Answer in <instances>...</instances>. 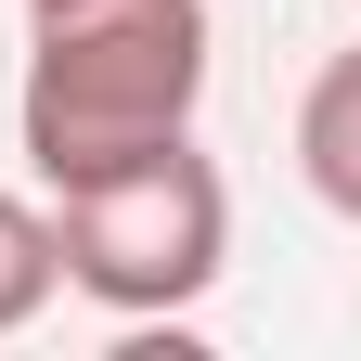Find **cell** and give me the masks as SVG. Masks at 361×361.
<instances>
[{"label":"cell","instance_id":"obj_1","mask_svg":"<svg viewBox=\"0 0 361 361\" xmlns=\"http://www.w3.org/2000/svg\"><path fill=\"white\" fill-rule=\"evenodd\" d=\"M207 104V0H26V168L39 194L104 155H142Z\"/></svg>","mask_w":361,"mask_h":361},{"label":"cell","instance_id":"obj_2","mask_svg":"<svg viewBox=\"0 0 361 361\" xmlns=\"http://www.w3.org/2000/svg\"><path fill=\"white\" fill-rule=\"evenodd\" d=\"M52 245H65V284L116 323H155V310H194L233 258V194L219 168L194 155V129H168L142 155H104L52 180Z\"/></svg>","mask_w":361,"mask_h":361},{"label":"cell","instance_id":"obj_3","mask_svg":"<svg viewBox=\"0 0 361 361\" xmlns=\"http://www.w3.org/2000/svg\"><path fill=\"white\" fill-rule=\"evenodd\" d=\"M297 180L336 219H361V52H336L323 78L297 90Z\"/></svg>","mask_w":361,"mask_h":361},{"label":"cell","instance_id":"obj_4","mask_svg":"<svg viewBox=\"0 0 361 361\" xmlns=\"http://www.w3.org/2000/svg\"><path fill=\"white\" fill-rule=\"evenodd\" d=\"M52 284H65V245H52V207L0 194V336H26L39 310H52Z\"/></svg>","mask_w":361,"mask_h":361}]
</instances>
